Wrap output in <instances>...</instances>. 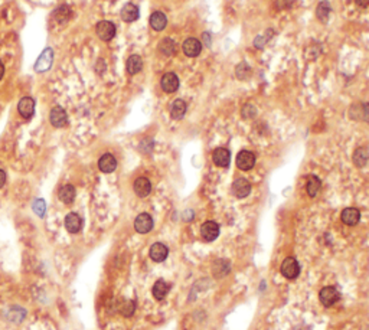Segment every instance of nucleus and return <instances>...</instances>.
Here are the masks:
<instances>
[{
    "label": "nucleus",
    "mask_w": 369,
    "mask_h": 330,
    "mask_svg": "<svg viewBox=\"0 0 369 330\" xmlns=\"http://www.w3.org/2000/svg\"><path fill=\"white\" fill-rule=\"evenodd\" d=\"M95 32L98 35V38L104 42L107 41H111L114 36H115V26L114 23L109 22V21H101V22L97 23L95 26Z\"/></svg>",
    "instance_id": "f03ea898"
},
{
    "label": "nucleus",
    "mask_w": 369,
    "mask_h": 330,
    "mask_svg": "<svg viewBox=\"0 0 369 330\" xmlns=\"http://www.w3.org/2000/svg\"><path fill=\"white\" fill-rule=\"evenodd\" d=\"M185 112H186V103L183 100H176L170 107V115L174 120H180L183 118Z\"/></svg>",
    "instance_id": "bb28decb"
},
{
    "label": "nucleus",
    "mask_w": 369,
    "mask_h": 330,
    "mask_svg": "<svg viewBox=\"0 0 369 330\" xmlns=\"http://www.w3.org/2000/svg\"><path fill=\"white\" fill-rule=\"evenodd\" d=\"M45 209H46V205H45L44 199H36L33 202V211L39 215V217H44Z\"/></svg>",
    "instance_id": "f704fd0d"
},
{
    "label": "nucleus",
    "mask_w": 369,
    "mask_h": 330,
    "mask_svg": "<svg viewBox=\"0 0 369 330\" xmlns=\"http://www.w3.org/2000/svg\"><path fill=\"white\" fill-rule=\"evenodd\" d=\"M136 311V303L133 300H124L120 306V313L126 317H130Z\"/></svg>",
    "instance_id": "7c9ffc66"
},
{
    "label": "nucleus",
    "mask_w": 369,
    "mask_h": 330,
    "mask_svg": "<svg viewBox=\"0 0 369 330\" xmlns=\"http://www.w3.org/2000/svg\"><path fill=\"white\" fill-rule=\"evenodd\" d=\"M71 18V9L68 6H61L52 13V21L57 23H65Z\"/></svg>",
    "instance_id": "b1692460"
},
{
    "label": "nucleus",
    "mask_w": 369,
    "mask_h": 330,
    "mask_svg": "<svg viewBox=\"0 0 369 330\" xmlns=\"http://www.w3.org/2000/svg\"><path fill=\"white\" fill-rule=\"evenodd\" d=\"M98 167H100V170H101L103 173H111V172H114L115 167H117V160H115V157H114L113 154H103V156L100 157V160H98Z\"/></svg>",
    "instance_id": "4468645a"
},
{
    "label": "nucleus",
    "mask_w": 369,
    "mask_h": 330,
    "mask_svg": "<svg viewBox=\"0 0 369 330\" xmlns=\"http://www.w3.org/2000/svg\"><path fill=\"white\" fill-rule=\"evenodd\" d=\"M133 188H134L136 195L140 196V198H146L152 192V183H150V180L147 177H139V179H136Z\"/></svg>",
    "instance_id": "1a4fd4ad"
},
{
    "label": "nucleus",
    "mask_w": 369,
    "mask_h": 330,
    "mask_svg": "<svg viewBox=\"0 0 369 330\" xmlns=\"http://www.w3.org/2000/svg\"><path fill=\"white\" fill-rule=\"evenodd\" d=\"M251 192V183L244 179V177H239V179H235L234 183H232V193L234 196L242 199L245 196H248Z\"/></svg>",
    "instance_id": "39448f33"
},
{
    "label": "nucleus",
    "mask_w": 369,
    "mask_h": 330,
    "mask_svg": "<svg viewBox=\"0 0 369 330\" xmlns=\"http://www.w3.org/2000/svg\"><path fill=\"white\" fill-rule=\"evenodd\" d=\"M368 330H369V329H368Z\"/></svg>",
    "instance_id": "ea45409f"
},
{
    "label": "nucleus",
    "mask_w": 369,
    "mask_h": 330,
    "mask_svg": "<svg viewBox=\"0 0 369 330\" xmlns=\"http://www.w3.org/2000/svg\"><path fill=\"white\" fill-rule=\"evenodd\" d=\"M168 25V19H166V15L162 13V12H154L150 16V26H152L154 30L160 32L166 28Z\"/></svg>",
    "instance_id": "412c9836"
},
{
    "label": "nucleus",
    "mask_w": 369,
    "mask_h": 330,
    "mask_svg": "<svg viewBox=\"0 0 369 330\" xmlns=\"http://www.w3.org/2000/svg\"><path fill=\"white\" fill-rule=\"evenodd\" d=\"M270 35H271V29H268L265 35L257 36L255 41H254V46H255V48H264L265 44L268 42V39H270Z\"/></svg>",
    "instance_id": "72a5a7b5"
},
{
    "label": "nucleus",
    "mask_w": 369,
    "mask_h": 330,
    "mask_svg": "<svg viewBox=\"0 0 369 330\" xmlns=\"http://www.w3.org/2000/svg\"><path fill=\"white\" fill-rule=\"evenodd\" d=\"M59 199H61L64 203H66V205L72 203L74 199H75V188H74L72 185H65V186H62V188L59 189Z\"/></svg>",
    "instance_id": "a878e982"
},
{
    "label": "nucleus",
    "mask_w": 369,
    "mask_h": 330,
    "mask_svg": "<svg viewBox=\"0 0 369 330\" xmlns=\"http://www.w3.org/2000/svg\"><path fill=\"white\" fill-rule=\"evenodd\" d=\"M65 228L71 232V234H77V232H80L81 228H83V220H81V218H80L77 214L71 212V214L66 215Z\"/></svg>",
    "instance_id": "a211bd4d"
},
{
    "label": "nucleus",
    "mask_w": 369,
    "mask_h": 330,
    "mask_svg": "<svg viewBox=\"0 0 369 330\" xmlns=\"http://www.w3.org/2000/svg\"><path fill=\"white\" fill-rule=\"evenodd\" d=\"M320 186H322V182H320L319 177L313 176V175H310V176L307 177V182H306V192H307L309 196L314 198V196L319 193Z\"/></svg>",
    "instance_id": "aec40b11"
},
{
    "label": "nucleus",
    "mask_w": 369,
    "mask_h": 330,
    "mask_svg": "<svg viewBox=\"0 0 369 330\" xmlns=\"http://www.w3.org/2000/svg\"><path fill=\"white\" fill-rule=\"evenodd\" d=\"M159 52L165 56H170L174 54V42L169 38H165L159 44Z\"/></svg>",
    "instance_id": "c756f323"
},
{
    "label": "nucleus",
    "mask_w": 369,
    "mask_h": 330,
    "mask_svg": "<svg viewBox=\"0 0 369 330\" xmlns=\"http://www.w3.org/2000/svg\"><path fill=\"white\" fill-rule=\"evenodd\" d=\"M160 85L165 92L168 94H172L176 89L179 88V78L177 75L173 74V72H168L162 77V81H160Z\"/></svg>",
    "instance_id": "9d476101"
},
{
    "label": "nucleus",
    "mask_w": 369,
    "mask_h": 330,
    "mask_svg": "<svg viewBox=\"0 0 369 330\" xmlns=\"http://www.w3.org/2000/svg\"><path fill=\"white\" fill-rule=\"evenodd\" d=\"M49 120H51V124L54 127H65L66 123H68V117H66V112L64 111L62 107H55L51 111V115H49Z\"/></svg>",
    "instance_id": "f8f14e48"
},
{
    "label": "nucleus",
    "mask_w": 369,
    "mask_h": 330,
    "mask_svg": "<svg viewBox=\"0 0 369 330\" xmlns=\"http://www.w3.org/2000/svg\"><path fill=\"white\" fill-rule=\"evenodd\" d=\"M356 3H358L359 6H362V7H367L369 4V0H356Z\"/></svg>",
    "instance_id": "4c0bfd02"
},
{
    "label": "nucleus",
    "mask_w": 369,
    "mask_h": 330,
    "mask_svg": "<svg viewBox=\"0 0 369 330\" xmlns=\"http://www.w3.org/2000/svg\"><path fill=\"white\" fill-rule=\"evenodd\" d=\"M6 183V173L0 169V188H3Z\"/></svg>",
    "instance_id": "c9c22d12"
},
{
    "label": "nucleus",
    "mask_w": 369,
    "mask_h": 330,
    "mask_svg": "<svg viewBox=\"0 0 369 330\" xmlns=\"http://www.w3.org/2000/svg\"><path fill=\"white\" fill-rule=\"evenodd\" d=\"M200 51H202V44L195 39V38H188L185 42H183V52L188 55V56H191V58H195L198 56L199 54H200Z\"/></svg>",
    "instance_id": "dca6fc26"
},
{
    "label": "nucleus",
    "mask_w": 369,
    "mask_h": 330,
    "mask_svg": "<svg viewBox=\"0 0 369 330\" xmlns=\"http://www.w3.org/2000/svg\"><path fill=\"white\" fill-rule=\"evenodd\" d=\"M235 74H237V77H238L239 80H247L251 75V69H250V66L247 65V64H239L237 66V69H235Z\"/></svg>",
    "instance_id": "2f4dec72"
},
{
    "label": "nucleus",
    "mask_w": 369,
    "mask_h": 330,
    "mask_svg": "<svg viewBox=\"0 0 369 330\" xmlns=\"http://www.w3.org/2000/svg\"><path fill=\"white\" fill-rule=\"evenodd\" d=\"M127 72L130 75H134V74H139L143 68V59L139 56V55H131L130 58L127 59Z\"/></svg>",
    "instance_id": "4be33fe9"
},
{
    "label": "nucleus",
    "mask_w": 369,
    "mask_h": 330,
    "mask_svg": "<svg viewBox=\"0 0 369 330\" xmlns=\"http://www.w3.org/2000/svg\"><path fill=\"white\" fill-rule=\"evenodd\" d=\"M152 293L153 297H154L156 300H163V299L166 297V294L169 293V286H168L163 280H159V281L154 283V286H153L152 288Z\"/></svg>",
    "instance_id": "5701e85b"
},
{
    "label": "nucleus",
    "mask_w": 369,
    "mask_h": 330,
    "mask_svg": "<svg viewBox=\"0 0 369 330\" xmlns=\"http://www.w3.org/2000/svg\"><path fill=\"white\" fill-rule=\"evenodd\" d=\"M52 61H54V51L51 48H46L44 52L41 54V56L36 61V64H35V71L36 72L48 71L51 68V65H52Z\"/></svg>",
    "instance_id": "423d86ee"
},
{
    "label": "nucleus",
    "mask_w": 369,
    "mask_h": 330,
    "mask_svg": "<svg viewBox=\"0 0 369 330\" xmlns=\"http://www.w3.org/2000/svg\"><path fill=\"white\" fill-rule=\"evenodd\" d=\"M319 299H320V302H322V304L325 307H330V306H333L339 300V291L335 287H323L320 290Z\"/></svg>",
    "instance_id": "20e7f679"
},
{
    "label": "nucleus",
    "mask_w": 369,
    "mask_h": 330,
    "mask_svg": "<svg viewBox=\"0 0 369 330\" xmlns=\"http://www.w3.org/2000/svg\"><path fill=\"white\" fill-rule=\"evenodd\" d=\"M255 165V156L248 152V150H242L237 156V166L241 170H250L253 169Z\"/></svg>",
    "instance_id": "6e6552de"
},
{
    "label": "nucleus",
    "mask_w": 369,
    "mask_h": 330,
    "mask_svg": "<svg viewBox=\"0 0 369 330\" xmlns=\"http://www.w3.org/2000/svg\"><path fill=\"white\" fill-rule=\"evenodd\" d=\"M3 75H4V65H3V62L0 61V80L3 78Z\"/></svg>",
    "instance_id": "58836bf2"
},
{
    "label": "nucleus",
    "mask_w": 369,
    "mask_h": 330,
    "mask_svg": "<svg viewBox=\"0 0 369 330\" xmlns=\"http://www.w3.org/2000/svg\"><path fill=\"white\" fill-rule=\"evenodd\" d=\"M153 228V220L149 214H140L134 220V229L139 234H147Z\"/></svg>",
    "instance_id": "0eeeda50"
},
{
    "label": "nucleus",
    "mask_w": 369,
    "mask_h": 330,
    "mask_svg": "<svg viewBox=\"0 0 369 330\" xmlns=\"http://www.w3.org/2000/svg\"><path fill=\"white\" fill-rule=\"evenodd\" d=\"M203 42H205L206 46L211 45V35H209V33H203Z\"/></svg>",
    "instance_id": "e433bc0d"
},
{
    "label": "nucleus",
    "mask_w": 369,
    "mask_h": 330,
    "mask_svg": "<svg viewBox=\"0 0 369 330\" xmlns=\"http://www.w3.org/2000/svg\"><path fill=\"white\" fill-rule=\"evenodd\" d=\"M341 218H342L343 223H346L349 226H353L361 220V214L356 208H346V209H343Z\"/></svg>",
    "instance_id": "6ab92c4d"
},
{
    "label": "nucleus",
    "mask_w": 369,
    "mask_h": 330,
    "mask_svg": "<svg viewBox=\"0 0 369 330\" xmlns=\"http://www.w3.org/2000/svg\"><path fill=\"white\" fill-rule=\"evenodd\" d=\"M330 12H332V7H330V3L329 1H320L319 4H317V9H316V16H317V19L320 21L322 23L327 22V19H329V15H330Z\"/></svg>",
    "instance_id": "393cba45"
},
{
    "label": "nucleus",
    "mask_w": 369,
    "mask_h": 330,
    "mask_svg": "<svg viewBox=\"0 0 369 330\" xmlns=\"http://www.w3.org/2000/svg\"><path fill=\"white\" fill-rule=\"evenodd\" d=\"M219 235V225L214 220H208L200 226V237L206 242H212Z\"/></svg>",
    "instance_id": "7ed1b4c3"
},
{
    "label": "nucleus",
    "mask_w": 369,
    "mask_h": 330,
    "mask_svg": "<svg viewBox=\"0 0 369 330\" xmlns=\"http://www.w3.org/2000/svg\"><path fill=\"white\" fill-rule=\"evenodd\" d=\"M212 160L214 163L219 166V167H228L229 166V162H231V153L228 149H224V147H219L217 149L214 153H212Z\"/></svg>",
    "instance_id": "2eb2a0df"
},
{
    "label": "nucleus",
    "mask_w": 369,
    "mask_h": 330,
    "mask_svg": "<svg viewBox=\"0 0 369 330\" xmlns=\"http://www.w3.org/2000/svg\"><path fill=\"white\" fill-rule=\"evenodd\" d=\"M212 273H214V275H215L217 278L224 277L225 274L229 273V263L225 261V260H219V261H217V263L214 264V267H212Z\"/></svg>",
    "instance_id": "c85d7f7f"
},
{
    "label": "nucleus",
    "mask_w": 369,
    "mask_h": 330,
    "mask_svg": "<svg viewBox=\"0 0 369 330\" xmlns=\"http://www.w3.org/2000/svg\"><path fill=\"white\" fill-rule=\"evenodd\" d=\"M359 109V111H356L355 110V107L353 109H350V111H355V112H359V118L361 120H364V121H367V123H369V104H364V106H359L358 107Z\"/></svg>",
    "instance_id": "473e14b6"
},
{
    "label": "nucleus",
    "mask_w": 369,
    "mask_h": 330,
    "mask_svg": "<svg viewBox=\"0 0 369 330\" xmlns=\"http://www.w3.org/2000/svg\"><path fill=\"white\" fill-rule=\"evenodd\" d=\"M139 15H140L139 7H137L136 4H133V3L124 4L123 9H121V13H120L121 19H123L124 22H134V21H137V19H139Z\"/></svg>",
    "instance_id": "f3484780"
},
{
    "label": "nucleus",
    "mask_w": 369,
    "mask_h": 330,
    "mask_svg": "<svg viewBox=\"0 0 369 330\" xmlns=\"http://www.w3.org/2000/svg\"><path fill=\"white\" fill-rule=\"evenodd\" d=\"M18 111L23 118H30L35 112V100L30 97H23L18 104Z\"/></svg>",
    "instance_id": "ddd939ff"
},
{
    "label": "nucleus",
    "mask_w": 369,
    "mask_h": 330,
    "mask_svg": "<svg viewBox=\"0 0 369 330\" xmlns=\"http://www.w3.org/2000/svg\"><path fill=\"white\" fill-rule=\"evenodd\" d=\"M369 160V153L365 147H359L356 149V152L353 153V163L358 167H364L367 165V162Z\"/></svg>",
    "instance_id": "cd10ccee"
},
{
    "label": "nucleus",
    "mask_w": 369,
    "mask_h": 330,
    "mask_svg": "<svg viewBox=\"0 0 369 330\" xmlns=\"http://www.w3.org/2000/svg\"><path fill=\"white\" fill-rule=\"evenodd\" d=\"M150 258L156 263H162L168 258V254H169V249L165 244L162 242H156L150 247Z\"/></svg>",
    "instance_id": "9b49d317"
},
{
    "label": "nucleus",
    "mask_w": 369,
    "mask_h": 330,
    "mask_svg": "<svg viewBox=\"0 0 369 330\" xmlns=\"http://www.w3.org/2000/svg\"><path fill=\"white\" fill-rule=\"evenodd\" d=\"M280 271H282L283 277H285V278H288V280H294V278H297L299 274H300V265L297 263V260L288 257V258H285V260L283 261Z\"/></svg>",
    "instance_id": "f257e3e1"
}]
</instances>
